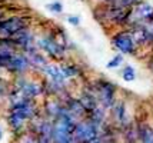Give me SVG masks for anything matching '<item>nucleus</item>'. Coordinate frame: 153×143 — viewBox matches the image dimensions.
<instances>
[{
  "label": "nucleus",
  "mask_w": 153,
  "mask_h": 143,
  "mask_svg": "<svg viewBox=\"0 0 153 143\" xmlns=\"http://www.w3.org/2000/svg\"><path fill=\"white\" fill-rule=\"evenodd\" d=\"M97 137V129L96 124L92 122L89 123H79L74 126L73 139L77 143H92Z\"/></svg>",
  "instance_id": "1"
},
{
  "label": "nucleus",
  "mask_w": 153,
  "mask_h": 143,
  "mask_svg": "<svg viewBox=\"0 0 153 143\" xmlns=\"http://www.w3.org/2000/svg\"><path fill=\"white\" fill-rule=\"evenodd\" d=\"M23 29H26V20L22 17H10L4 21H0V30L12 36Z\"/></svg>",
  "instance_id": "2"
},
{
  "label": "nucleus",
  "mask_w": 153,
  "mask_h": 143,
  "mask_svg": "<svg viewBox=\"0 0 153 143\" xmlns=\"http://www.w3.org/2000/svg\"><path fill=\"white\" fill-rule=\"evenodd\" d=\"M129 17H133L134 21L137 20H143V19H146V20H153V6L150 4H140L134 9L133 12H129Z\"/></svg>",
  "instance_id": "3"
},
{
  "label": "nucleus",
  "mask_w": 153,
  "mask_h": 143,
  "mask_svg": "<svg viewBox=\"0 0 153 143\" xmlns=\"http://www.w3.org/2000/svg\"><path fill=\"white\" fill-rule=\"evenodd\" d=\"M113 43L116 44V47L119 49L120 52H123V53H132L133 52V40L126 33L116 34L113 37Z\"/></svg>",
  "instance_id": "4"
},
{
  "label": "nucleus",
  "mask_w": 153,
  "mask_h": 143,
  "mask_svg": "<svg viewBox=\"0 0 153 143\" xmlns=\"http://www.w3.org/2000/svg\"><path fill=\"white\" fill-rule=\"evenodd\" d=\"M53 140L54 143H74L73 132L67 130L65 126L57 123V126L53 129Z\"/></svg>",
  "instance_id": "5"
},
{
  "label": "nucleus",
  "mask_w": 153,
  "mask_h": 143,
  "mask_svg": "<svg viewBox=\"0 0 153 143\" xmlns=\"http://www.w3.org/2000/svg\"><path fill=\"white\" fill-rule=\"evenodd\" d=\"M99 93H100V100L103 102L105 106H110L113 103V95H114V86L110 83H100L99 86Z\"/></svg>",
  "instance_id": "6"
},
{
  "label": "nucleus",
  "mask_w": 153,
  "mask_h": 143,
  "mask_svg": "<svg viewBox=\"0 0 153 143\" xmlns=\"http://www.w3.org/2000/svg\"><path fill=\"white\" fill-rule=\"evenodd\" d=\"M13 113L25 120V119H27V117H30L33 115V107L27 100H23V102H20L13 106Z\"/></svg>",
  "instance_id": "7"
},
{
  "label": "nucleus",
  "mask_w": 153,
  "mask_h": 143,
  "mask_svg": "<svg viewBox=\"0 0 153 143\" xmlns=\"http://www.w3.org/2000/svg\"><path fill=\"white\" fill-rule=\"evenodd\" d=\"M40 46L45 47L47 52H49L52 56H54V57H60V56L63 55V49L60 47L54 40H50V39H42V40H40Z\"/></svg>",
  "instance_id": "8"
},
{
  "label": "nucleus",
  "mask_w": 153,
  "mask_h": 143,
  "mask_svg": "<svg viewBox=\"0 0 153 143\" xmlns=\"http://www.w3.org/2000/svg\"><path fill=\"white\" fill-rule=\"evenodd\" d=\"M107 17H109L110 20L120 23V21L127 20V17H129V12H126L125 9H110V10L107 12Z\"/></svg>",
  "instance_id": "9"
},
{
  "label": "nucleus",
  "mask_w": 153,
  "mask_h": 143,
  "mask_svg": "<svg viewBox=\"0 0 153 143\" xmlns=\"http://www.w3.org/2000/svg\"><path fill=\"white\" fill-rule=\"evenodd\" d=\"M27 64H29V61L25 57H22V56H13L12 59H10V63H9V66L7 67L10 69V70H25L27 67Z\"/></svg>",
  "instance_id": "10"
},
{
  "label": "nucleus",
  "mask_w": 153,
  "mask_h": 143,
  "mask_svg": "<svg viewBox=\"0 0 153 143\" xmlns=\"http://www.w3.org/2000/svg\"><path fill=\"white\" fill-rule=\"evenodd\" d=\"M132 40L136 41V43H146L149 39H147V33L145 27H136L132 30Z\"/></svg>",
  "instance_id": "11"
},
{
  "label": "nucleus",
  "mask_w": 153,
  "mask_h": 143,
  "mask_svg": "<svg viewBox=\"0 0 153 143\" xmlns=\"http://www.w3.org/2000/svg\"><path fill=\"white\" fill-rule=\"evenodd\" d=\"M46 73L52 79H53L54 83H59V84H62L63 83V79H65V76H63V73H62V70L57 67H53V66H46Z\"/></svg>",
  "instance_id": "12"
},
{
  "label": "nucleus",
  "mask_w": 153,
  "mask_h": 143,
  "mask_svg": "<svg viewBox=\"0 0 153 143\" xmlns=\"http://www.w3.org/2000/svg\"><path fill=\"white\" fill-rule=\"evenodd\" d=\"M80 104L83 106V109L87 112H93L96 109V102H94V96L92 95H85L83 97H80Z\"/></svg>",
  "instance_id": "13"
},
{
  "label": "nucleus",
  "mask_w": 153,
  "mask_h": 143,
  "mask_svg": "<svg viewBox=\"0 0 153 143\" xmlns=\"http://www.w3.org/2000/svg\"><path fill=\"white\" fill-rule=\"evenodd\" d=\"M136 1L137 0H110V9H126Z\"/></svg>",
  "instance_id": "14"
},
{
  "label": "nucleus",
  "mask_w": 153,
  "mask_h": 143,
  "mask_svg": "<svg viewBox=\"0 0 153 143\" xmlns=\"http://www.w3.org/2000/svg\"><path fill=\"white\" fill-rule=\"evenodd\" d=\"M42 92L37 84H26L22 87V93L25 96H37Z\"/></svg>",
  "instance_id": "15"
},
{
  "label": "nucleus",
  "mask_w": 153,
  "mask_h": 143,
  "mask_svg": "<svg viewBox=\"0 0 153 143\" xmlns=\"http://www.w3.org/2000/svg\"><path fill=\"white\" fill-rule=\"evenodd\" d=\"M69 112H72L73 115L79 116V115H82V113L85 112V109H83V106L80 104L79 100H72L70 104H69Z\"/></svg>",
  "instance_id": "16"
},
{
  "label": "nucleus",
  "mask_w": 153,
  "mask_h": 143,
  "mask_svg": "<svg viewBox=\"0 0 153 143\" xmlns=\"http://www.w3.org/2000/svg\"><path fill=\"white\" fill-rule=\"evenodd\" d=\"M140 136L143 139V143H153V130L150 127H145L143 132H140Z\"/></svg>",
  "instance_id": "17"
},
{
  "label": "nucleus",
  "mask_w": 153,
  "mask_h": 143,
  "mask_svg": "<svg viewBox=\"0 0 153 143\" xmlns=\"http://www.w3.org/2000/svg\"><path fill=\"white\" fill-rule=\"evenodd\" d=\"M114 115H116L119 122H123V120H125V106H123V103H119V104L114 107Z\"/></svg>",
  "instance_id": "18"
},
{
  "label": "nucleus",
  "mask_w": 153,
  "mask_h": 143,
  "mask_svg": "<svg viewBox=\"0 0 153 143\" xmlns=\"http://www.w3.org/2000/svg\"><path fill=\"white\" fill-rule=\"evenodd\" d=\"M123 79H125L126 82H132V80H134V70H133V67L126 66V69L123 70Z\"/></svg>",
  "instance_id": "19"
},
{
  "label": "nucleus",
  "mask_w": 153,
  "mask_h": 143,
  "mask_svg": "<svg viewBox=\"0 0 153 143\" xmlns=\"http://www.w3.org/2000/svg\"><path fill=\"white\" fill-rule=\"evenodd\" d=\"M62 73H63L65 77H70V76L77 75V73H79V70H77L76 67H73V66H65V67L62 69Z\"/></svg>",
  "instance_id": "20"
},
{
  "label": "nucleus",
  "mask_w": 153,
  "mask_h": 143,
  "mask_svg": "<svg viewBox=\"0 0 153 143\" xmlns=\"http://www.w3.org/2000/svg\"><path fill=\"white\" fill-rule=\"evenodd\" d=\"M9 123H10L13 127H20V126L23 124V119H20L17 115L12 113V116L9 117Z\"/></svg>",
  "instance_id": "21"
},
{
  "label": "nucleus",
  "mask_w": 153,
  "mask_h": 143,
  "mask_svg": "<svg viewBox=\"0 0 153 143\" xmlns=\"http://www.w3.org/2000/svg\"><path fill=\"white\" fill-rule=\"evenodd\" d=\"M32 61H33V63H36L37 66H42V67L46 69V60H45V59H43L40 55H37V53H34V55L32 53Z\"/></svg>",
  "instance_id": "22"
},
{
  "label": "nucleus",
  "mask_w": 153,
  "mask_h": 143,
  "mask_svg": "<svg viewBox=\"0 0 153 143\" xmlns=\"http://www.w3.org/2000/svg\"><path fill=\"white\" fill-rule=\"evenodd\" d=\"M123 61V59H122V56H116L114 59H112V60L109 61V64H107V67L112 69V67H117L120 63Z\"/></svg>",
  "instance_id": "23"
},
{
  "label": "nucleus",
  "mask_w": 153,
  "mask_h": 143,
  "mask_svg": "<svg viewBox=\"0 0 153 143\" xmlns=\"http://www.w3.org/2000/svg\"><path fill=\"white\" fill-rule=\"evenodd\" d=\"M47 7H49V9H50L52 12H56V13H60V12L63 10V7H62V3H59V1H57V3H52V4H49Z\"/></svg>",
  "instance_id": "24"
},
{
  "label": "nucleus",
  "mask_w": 153,
  "mask_h": 143,
  "mask_svg": "<svg viewBox=\"0 0 153 143\" xmlns=\"http://www.w3.org/2000/svg\"><path fill=\"white\" fill-rule=\"evenodd\" d=\"M146 33H147V39L149 40H153V23H150L149 26H146Z\"/></svg>",
  "instance_id": "25"
},
{
  "label": "nucleus",
  "mask_w": 153,
  "mask_h": 143,
  "mask_svg": "<svg viewBox=\"0 0 153 143\" xmlns=\"http://www.w3.org/2000/svg\"><path fill=\"white\" fill-rule=\"evenodd\" d=\"M67 21H70L72 24H77V23H79V17H76V16H69V17H67Z\"/></svg>",
  "instance_id": "26"
},
{
  "label": "nucleus",
  "mask_w": 153,
  "mask_h": 143,
  "mask_svg": "<svg viewBox=\"0 0 153 143\" xmlns=\"http://www.w3.org/2000/svg\"><path fill=\"white\" fill-rule=\"evenodd\" d=\"M1 136H3V133H1V129H0V139H1Z\"/></svg>",
  "instance_id": "27"
},
{
  "label": "nucleus",
  "mask_w": 153,
  "mask_h": 143,
  "mask_svg": "<svg viewBox=\"0 0 153 143\" xmlns=\"http://www.w3.org/2000/svg\"><path fill=\"white\" fill-rule=\"evenodd\" d=\"M150 67H152V70H153V63H152V66H150Z\"/></svg>",
  "instance_id": "28"
},
{
  "label": "nucleus",
  "mask_w": 153,
  "mask_h": 143,
  "mask_svg": "<svg viewBox=\"0 0 153 143\" xmlns=\"http://www.w3.org/2000/svg\"><path fill=\"white\" fill-rule=\"evenodd\" d=\"M93 143H97V142H93Z\"/></svg>",
  "instance_id": "29"
}]
</instances>
